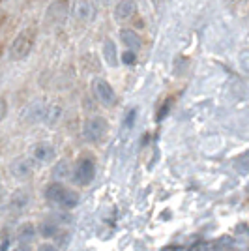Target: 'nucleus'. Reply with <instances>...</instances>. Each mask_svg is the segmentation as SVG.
<instances>
[{
	"mask_svg": "<svg viewBox=\"0 0 249 251\" xmlns=\"http://www.w3.org/2000/svg\"><path fill=\"white\" fill-rule=\"evenodd\" d=\"M163 2H165V0H150V4H152L154 10H159V8L163 6Z\"/></svg>",
	"mask_w": 249,
	"mask_h": 251,
	"instance_id": "6ab92c4d",
	"label": "nucleus"
},
{
	"mask_svg": "<svg viewBox=\"0 0 249 251\" xmlns=\"http://www.w3.org/2000/svg\"><path fill=\"white\" fill-rule=\"evenodd\" d=\"M139 13V6L137 0H116L113 6V19L125 26L127 23H131Z\"/></svg>",
	"mask_w": 249,
	"mask_h": 251,
	"instance_id": "423d86ee",
	"label": "nucleus"
},
{
	"mask_svg": "<svg viewBox=\"0 0 249 251\" xmlns=\"http://www.w3.org/2000/svg\"><path fill=\"white\" fill-rule=\"evenodd\" d=\"M118 40L120 43L124 45L127 51H133V52H139L143 49V36L139 34L137 28L133 26H120V30H118Z\"/></svg>",
	"mask_w": 249,
	"mask_h": 251,
	"instance_id": "6e6552de",
	"label": "nucleus"
},
{
	"mask_svg": "<svg viewBox=\"0 0 249 251\" xmlns=\"http://www.w3.org/2000/svg\"><path fill=\"white\" fill-rule=\"evenodd\" d=\"M98 6H103V8H109V6H114L116 0H96Z\"/></svg>",
	"mask_w": 249,
	"mask_h": 251,
	"instance_id": "f3484780",
	"label": "nucleus"
},
{
	"mask_svg": "<svg viewBox=\"0 0 249 251\" xmlns=\"http://www.w3.org/2000/svg\"><path fill=\"white\" fill-rule=\"evenodd\" d=\"M101 56L107 68H118L120 66V52H118V45L113 38H105L101 43Z\"/></svg>",
	"mask_w": 249,
	"mask_h": 251,
	"instance_id": "9b49d317",
	"label": "nucleus"
},
{
	"mask_svg": "<svg viewBox=\"0 0 249 251\" xmlns=\"http://www.w3.org/2000/svg\"><path fill=\"white\" fill-rule=\"evenodd\" d=\"M92 94L96 98L98 103H101L103 107H113L116 103V90L113 88V84L107 79L96 77L92 81Z\"/></svg>",
	"mask_w": 249,
	"mask_h": 251,
	"instance_id": "39448f33",
	"label": "nucleus"
},
{
	"mask_svg": "<svg viewBox=\"0 0 249 251\" xmlns=\"http://www.w3.org/2000/svg\"><path fill=\"white\" fill-rule=\"evenodd\" d=\"M135 116H137V109H131V111L125 115V127H127V126L131 127V126L135 124Z\"/></svg>",
	"mask_w": 249,
	"mask_h": 251,
	"instance_id": "2eb2a0df",
	"label": "nucleus"
},
{
	"mask_svg": "<svg viewBox=\"0 0 249 251\" xmlns=\"http://www.w3.org/2000/svg\"><path fill=\"white\" fill-rule=\"evenodd\" d=\"M6 115H8V103L4 98H0V122L6 118Z\"/></svg>",
	"mask_w": 249,
	"mask_h": 251,
	"instance_id": "dca6fc26",
	"label": "nucleus"
},
{
	"mask_svg": "<svg viewBox=\"0 0 249 251\" xmlns=\"http://www.w3.org/2000/svg\"><path fill=\"white\" fill-rule=\"evenodd\" d=\"M68 11H70L68 0H54L51 6H49V10H47V21L51 23L64 21V17L68 15Z\"/></svg>",
	"mask_w": 249,
	"mask_h": 251,
	"instance_id": "f8f14e48",
	"label": "nucleus"
},
{
	"mask_svg": "<svg viewBox=\"0 0 249 251\" xmlns=\"http://www.w3.org/2000/svg\"><path fill=\"white\" fill-rule=\"evenodd\" d=\"M13 251H28V248H26L25 244H19V246H17V248H15Z\"/></svg>",
	"mask_w": 249,
	"mask_h": 251,
	"instance_id": "aec40b11",
	"label": "nucleus"
},
{
	"mask_svg": "<svg viewBox=\"0 0 249 251\" xmlns=\"http://www.w3.org/2000/svg\"><path fill=\"white\" fill-rule=\"evenodd\" d=\"M72 180L75 186H81V188H86V186L92 184L96 180V161H94V157L81 156L75 161Z\"/></svg>",
	"mask_w": 249,
	"mask_h": 251,
	"instance_id": "20e7f679",
	"label": "nucleus"
},
{
	"mask_svg": "<svg viewBox=\"0 0 249 251\" xmlns=\"http://www.w3.org/2000/svg\"><path fill=\"white\" fill-rule=\"evenodd\" d=\"M30 157L36 163H40V165H47V163H51L52 159L56 157V148L52 147L51 143H45V141L36 143L30 148Z\"/></svg>",
	"mask_w": 249,
	"mask_h": 251,
	"instance_id": "9d476101",
	"label": "nucleus"
},
{
	"mask_svg": "<svg viewBox=\"0 0 249 251\" xmlns=\"http://www.w3.org/2000/svg\"><path fill=\"white\" fill-rule=\"evenodd\" d=\"M36 165H38V163H36L30 156L15 157L10 163V173H11V176L17 178V180H26V178H30L32 175H34Z\"/></svg>",
	"mask_w": 249,
	"mask_h": 251,
	"instance_id": "0eeeda50",
	"label": "nucleus"
},
{
	"mask_svg": "<svg viewBox=\"0 0 249 251\" xmlns=\"http://www.w3.org/2000/svg\"><path fill=\"white\" fill-rule=\"evenodd\" d=\"M17 234H19V240L21 242H30L34 238V234H36V229H34L32 223H23L19 230H17Z\"/></svg>",
	"mask_w": 249,
	"mask_h": 251,
	"instance_id": "ddd939ff",
	"label": "nucleus"
},
{
	"mask_svg": "<svg viewBox=\"0 0 249 251\" xmlns=\"http://www.w3.org/2000/svg\"><path fill=\"white\" fill-rule=\"evenodd\" d=\"M2 197H4V193H2V189H0V201H2Z\"/></svg>",
	"mask_w": 249,
	"mask_h": 251,
	"instance_id": "412c9836",
	"label": "nucleus"
},
{
	"mask_svg": "<svg viewBox=\"0 0 249 251\" xmlns=\"http://www.w3.org/2000/svg\"><path fill=\"white\" fill-rule=\"evenodd\" d=\"M109 120L101 115H92L84 120L83 124V137L86 143L90 145H98V143H103L107 135H109Z\"/></svg>",
	"mask_w": 249,
	"mask_h": 251,
	"instance_id": "7ed1b4c3",
	"label": "nucleus"
},
{
	"mask_svg": "<svg viewBox=\"0 0 249 251\" xmlns=\"http://www.w3.org/2000/svg\"><path fill=\"white\" fill-rule=\"evenodd\" d=\"M45 199L62 208H75L79 204V193L60 180H52L45 188Z\"/></svg>",
	"mask_w": 249,
	"mask_h": 251,
	"instance_id": "f257e3e1",
	"label": "nucleus"
},
{
	"mask_svg": "<svg viewBox=\"0 0 249 251\" xmlns=\"http://www.w3.org/2000/svg\"><path fill=\"white\" fill-rule=\"evenodd\" d=\"M34 43H36V28L28 26V28H23L13 40H11L10 47H8V58L11 62H19L25 60L34 49Z\"/></svg>",
	"mask_w": 249,
	"mask_h": 251,
	"instance_id": "f03ea898",
	"label": "nucleus"
},
{
	"mask_svg": "<svg viewBox=\"0 0 249 251\" xmlns=\"http://www.w3.org/2000/svg\"><path fill=\"white\" fill-rule=\"evenodd\" d=\"M36 251H56V250H54V246H52V244H40Z\"/></svg>",
	"mask_w": 249,
	"mask_h": 251,
	"instance_id": "a211bd4d",
	"label": "nucleus"
},
{
	"mask_svg": "<svg viewBox=\"0 0 249 251\" xmlns=\"http://www.w3.org/2000/svg\"><path fill=\"white\" fill-rule=\"evenodd\" d=\"M98 4L96 0H73L72 13L79 23H90L96 17Z\"/></svg>",
	"mask_w": 249,
	"mask_h": 251,
	"instance_id": "1a4fd4ad",
	"label": "nucleus"
},
{
	"mask_svg": "<svg viewBox=\"0 0 249 251\" xmlns=\"http://www.w3.org/2000/svg\"><path fill=\"white\" fill-rule=\"evenodd\" d=\"M135 62H137V52L125 49V51L120 54V64H124V66H135Z\"/></svg>",
	"mask_w": 249,
	"mask_h": 251,
	"instance_id": "4468645a",
	"label": "nucleus"
}]
</instances>
